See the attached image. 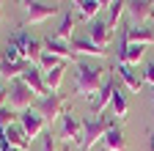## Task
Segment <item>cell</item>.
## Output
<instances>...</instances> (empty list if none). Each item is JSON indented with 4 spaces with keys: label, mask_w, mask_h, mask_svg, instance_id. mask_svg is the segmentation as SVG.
I'll list each match as a JSON object with an SVG mask.
<instances>
[{
    "label": "cell",
    "mask_w": 154,
    "mask_h": 151,
    "mask_svg": "<svg viewBox=\"0 0 154 151\" xmlns=\"http://www.w3.org/2000/svg\"><path fill=\"white\" fill-rule=\"evenodd\" d=\"M102 83H105V69H102V66L77 61V71H74V96L91 99V93L99 91Z\"/></svg>",
    "instance_id": "1"
},
{
    "label": "cell",
    "mask_w": 154,
    "mask_h": 151,
    "mask_svg": "<svg viewBox=\"0 0 154 151\" xmlns=\"http://www.w3.org/2000/svg\"><path fill=\"white\" fill-rule=\"evenodd\" d=\"M143 83L154 88V63H149V66H146V71H143Z\"/></svg>",
    "instance_id": "28"
},
{
    "label": "cell",
    "mask_w": 154,
    "mask_h": 151,
    "mask_svg": "<svg viewBox=\"0 0 154 151\" xmlns=\"http://www.w3.org/2000/svg\"><path fill=\"white\" fill-rule=\"evenodd\" d=\"M66 151H69V148H66Z\"/></svg>",
    "instance_id": "35"
},
{
    "label": "cell",
    "mask_w": 154,
    "mask_h": 151,
    "mask_svg": "<svg viewBox=\"0 0 154 151\" xmlns=\"http://www.w3.org/2000/svg\"><path fill=\"white\" fill-rule=\"evenodd\" d=\"M116 71H119V77L124 80V85L132 91V93H140L143 91V77H138V74H135L132 71V66H127V63H119V66H116Z\"/></svg>",
    "instance_id": "17"
},
{
    "label": "cell",
    "mask_w": 154,
    "mask_h": 151,
    "mask_svg": "<svg viewBox=\"0 0 154 151\" xmlns=\"http://www.w3.org/2000/svg\"><path fill=\"white\" fill-rule=\"evenodd\" d=\"M61 63H66V61H61V58H55V55L44 52V55H42V61H38V69H42V71H50V69L61 66Z\"/></svg>",
    "instance_id": "26"
},
{
    "label": "cell",
    "mask_w": 154,
    "mask_h": 151,
    "mask_svg": "<svg viewBox=\"0 0 154 151\" xmlns=\"http://www.w3.org/2000/svg\"><path fill=\"white\" fill-rule=\"evenodd\" d=\"M3 61H8V63H17V61H22V55H19V50H17L14 44H8V47L3 50Z\"/></svg>",
    "instance_id": "27"
},
{
    "label": "cell",
    "mask_w": 154,
    "mask_h": 151,
    "mask_svg": "<svg viewBox=\"0 0 154 151\" xmlns=\"http://www.w3.org/2000/svg\"><path fill=\"white\" fill-rule=\"evenodd\" d=\"M19 126L25 129V135L30 137V140H36L38 135L44 132V126H47V121L38 116V113L30 107V110H25V113H19Z\"/></svg>",
    "instance_id": "10"
},
{
    "label": "cell",
    "mask_w": 154,
    "mask_h": 151,
    "mask_svg": "<svg viewBox=\"0 0 154 151\" xmlns=\"http://www.w3.org/2000/svg\"><path fill=\"white\" fill-rule=\"evenodd\" d=\"M0 63H3V50H0Z\"/></svg>",
    "instance_id": "34"
},
{
    "label": "cell",
    "mask_w": 154,
    "mask_h": 151,
    "mask_svg": "<svg viewBox=\"0 0 154 151\" xmlns=\"http://www.w3.org/2000/svg\"><path fill=\"white\" fill-rule=\"evenodd\" d=\"M113 93H116V85H113V80H105V83H102V88L96 91V99H91V110H94V116H99V113H102V110L110 104Z\"/></svg>",
    "instance_id": "14"
},
{
    "label": "cell",
    "mask_w": 154,
    "mask_h": 151,
    "mask_svg": "<svg viewBox=\"0 0 154 151\" xmlns=\"http://www.w3.org/2000/svg\"><path fill=\"white\" fill-rule=\"evenodd\" d=\"M33 110H36L44 121H55V118H63L66 113H69V102L61 96V93H50V96L38 99V102L33 104Z\"/></svg>",
    "instance_id": "3"
},
{
    "label": "cell",
    "mask_w": 154,
    "mask_h": 151,
    "mask_svg": "<svg viewBox=\"0 0 154 151\" xmlns=\"http://www.w3.org/2000/svg\"><path fill=\"white\" fill-rule=\"evenodd\" d=\"M83 126H85V135H83V151H91L96 143H99L105 135H107V129L116 126V121L110 118H83Z\"/></svg>",
    "instance_id": "4"
},
{
    "label": "cell",
    "mask_w": 154,
    "mask_h": 151,
    "mask_svg": "<svg viewBox=\"0 0 154 151\" xmlns=\"http://www.w3.org/2000/svg\"><path fill=\"white\" fill-rule=\"evenodd\" d=\"M102 146H105V151H127V137L119 124L107 129V135L102 137Z\"/></svg>",
    "instance_id": "16"
},
{
    "label": "cell",
    "mask_w": 154,
    "mask_h": 151,
    "mask_svg": "<svg viewBox=\"0 0 154 151\" xmlns=\"http://www.w3.org/2000/svg\"><path fill=\"white\" fill-rule=\"evenodd\" d=\"M42 44H44V52L55 55V58H61V61H77V55L72 52V47L66 41H61V39H55V36H47Z\"/></svg>",
    "instance_id": "12"
},
{
    "label": "cell",
    "mask_w": 154,
    "mask_h": 151,
    "mask_svg": "<svg viewBox=\"0 0 154 151\" xmlns=\"http://www.w3.org/2000/svg\"><path fill=\"white\" fill-rule=\"evenodd\" d=\"M96 3H99V8H110V6L116 3V0H96Z\"/></svg>",
    "instance_id": "30"
},
{
    "label": "cell",
    "mask_w": 154,
    "mask_h": 151,
    "mask_svg": "<svg viewBox=\"0 0 154 151\" xmlns=\"http://www.w3.org/2000/svg\"><path fill=\"white\" fill-rule=\"evenodd\" d=\"M42 151H55V135L52 132H44V148Z\"/></svg>",
    "instance_id": "29"
},
{
    "label": "cell",
    "mask_w": 154,
    "mask_h": 151,
    "mask_svg": "<svg viewBox=\"0 0 154 151\" xmlns=\"http://www.w3.org/2000/svg\"><path fill=\"white\" fill-rule=\"evenodd\" d=\"M33 96H36V93H33L22 80H14V83L8 85V107H11L14 113L30 110V107H33Z\"/></svg>",
    "instance_id": "6"
},
{
    "label": "cell",
    "mask_w": 154,
    "mask_h": 151,
    "mask_svg": "<svg viewBox=\"0 0 154 151\" xmlns=\"http://www.w3.org/2000/svg\"><path fill=\"white\" fill-rule=\"evenodd\" d=\"M72 52L74 55H88V58H107V50L96 47L91 39H72Z\"/></svg>",
    "instance_id": "13"
},
{
    "label": "cell",
    "mask_w": 154,
    "mask_h": 151,
    "mask_svg": "<svg viewBox=\"0 0 154 151\" xmlns=\"http://www.w3.org/2000/svg\"><path fill=\"white\" fill-rule=\"evenodd\" d=\"M149 143H151V151H154V132H151V135H149Z\"/></svg>",
    "instance_id": "31"
},
{
    "label": "cell",
    "mask_w": 154,
    "mask_h": 151,
    "mask_svg": "<svg viewBox=\"0 0 154 151\" xmlns=\"http://www.w3.org/2000/svg\"><path fill=\"white\" fill-rule=\"evenodd\" d=\"M127 39L132 44L149 47V44H154V28H149V25H129L127 28Z\"/></svg>",
    "instance_id": "15"
},
{
    "label": "cell",
    "mask_w": 154,
    "mask_h": 151,
    "mask_svg": "<svg viewBox=\"0 0 154 151\" xmlns=\"http://www.w3.org/2000/svg\"><path fill=\"white\" fill-rule=\"evenodd\" d=\"M127 17L129 25H146L154 20V0H127Z\"/></svg>",
    "instance_id": "7"
},
{
    "label": "cell",
    "mask_w": 154,
    "mask_h": 151,
    "mask_svg": "<svg viewBox=\"0 0 154 151\" xmlns=\"http://www.w3.org/2000/svg\"><path fill=\"white\" fill-rule=\"evenodd\" d=\"M19 121V116L11 110V107H0V129H8L11 124H17Z\"/></svg>",
    "instance_id": "25"
},
{
    "label": "cell",
    "mask_w": 154,
    "mask_h": 151,
    "mask_svg": "<svg viewBox=\"0 0 154 151\" xmlns=\"http://www.w3.org/2000/svg\"><path fill=\"white\" fill-rule=\"evenodd\" d=\"M83 135H85L83 118H77L74 113H66V116L61 118V132H58V137H61L66 146H83Z\"/></svg>",
    "instance_id": "5"
},
{
    "label": "cell",
    "mask_w": 154,
    "mask_h": 151,
    "mask_svg": "<svg viewBox=\"0 0 154 151\" xmlns=\"http://www.w3.org/2000/svg\"><path fill=\"white\" fill-rule=\"evenodd\" d=\"M0 22H3V6H0Z\"/></svg>",
    "instance_id": "33"
},
{
    "label": "cell",
    "mask_w": 154,
    "mask_h": 151,
    "mask_svg": "<svg viewBox=\"0 0 154 151\" xmlns=\"http://www.w3.org/2000/svg\"><path fill=\"white\" fill-rule=\"evenodd\" d=\"M30 63H25V61H17V63H8V61H3V63H0V77H3V80H19V77H22V71L28 69Z\"/></svg>",
    "instance_id": "21"
},
{
    "label": "cell",
    "mask_w": 154,
    "mask_h": 151,
    "mask_svg": "<svg viewBox=\"0 0 154 151\" xmlns=\"http://www.w3.org/2000/svg\"><path fill=\"white\" fill-rule=\"evenodd\" d=\"M72 3H74V6H77V8H80V6H83V0H72Z\"/></svg>",
    "instance_id": "32"
},
{
    "label": "cell",
    "mask_w": 154,
    "mask_h": 151,
    "mask_svg": "<svg viewBox=\"0 0 154 151\" xmlns=\"http://www.w3.org/2000/svg\"><path fill=\"white\" fill-rule=\"evenodd\" d=\"M11 44L19 50V55H22L25 63L38 66V61H42V55H44V44L38 41V39H33V36L25 33V30H17V33L11 36Z\"/></svg>",
    "instance_id": "2"
},
{
    "label": "cell",
    "mask_w": 154,
    "mask_h": 151,
    "mask_svg": "<svg viewBox=\"0 0 154 151\" xmlns=\"http://www.w3.org/2000/svg\"><path fill=\"white\" fill-rule=\"evenodd\" d=\"M77 11H80V20H88V22H94L96 11H102V8H99V3H96V0H83V6L77 8Z\"/></svg>",
    "instance_id": "24"
},
{
    "label": "cell",
    "mask_w": 154,
    "mask_h": 151,
    "mask_svg": "<svg viewBox=\"0 0 154 151\" xmlns=\"http://www.w3.org/2000/svg\"><path fill=\"white\" fill-rule=\"evenodd\" d=\"M88 39H91L96 47L107 50V44H110V39H113V28H110L107 22H102V20H94V22L88 25Z\"/></svg>",
    "instance_id": "11"
},
{
    "label": "cell",
    "mask_w": 154,
    "mask_h": 151,
    "mask_svg": "<svg viewBox=\"0 0 154 151\" xmlns=\"http://www.w3.org/2000/svg\"><path fill=\"white\" fill-rule=\"evenodd\" d=\"M58 14V6L55 3H38V0H25V20L30 25H38V22H47L50 17Z\"/></svg>",
    "instance_id": "8"
},
{
    "label": "cell",
    "mask_w": 154,
    "mask_h": 151,
    "mask_svg": "<svg viewBox=\"0 0 154 151\" xmlns=\"http://www.w3.org/2000/svg\"><path fill=\"white\" fill-rule=\"evenodd\" d=\"M110 107H113V113H116V118H119V121H124V118L129 116V104H127V99H124L121 88H116L113 99H110Z\"/></svg>",
    "instance_id": "22"
},
{
    "label": "cell",
    "mask_w": 154,
    "mask_h": 151,
    "mask_svg": "<svg viewBox=\"0 0 154 151\" xmlns=\"http://www.w3.org/2000/svg\"><path fill=\"white\" fill-rule=\"evenodd\" d=\"M19 80H22V83L36 93V96H38V99L50 96V91H47V85H44V71L38 69V66H28V69L22 71V77H19Z\"/></svg>",
    "instance_id": "9"
},
{
    "label": "cell",
    "mask_w": 154,
    "mask_h": 151,
    "mask_svg": "<svg viewBox=\"0 0 154 151\" xmlns=\"http://www.w3.org/2000/svg\"><path fill=\"white\" fill-rule=\"evenodd\" d=\"M6 137H8V143H11L17 151H25V148L30 146V137L25 135V129L19 126V121H17V124H11V126L6 129Z\"/></svg>",
    "instance_id": "18"
},
{
    "label": "cell",
    "mask_w": 154,
    "mask_h": 151,
    "mask_svg": "<svg viewBox=\"0 0 154 151\" xmlns=\"http://www.w3.org/2000/svg\"><path fill=\"white\" fill-rule=\"evenodd\" d=\"M124 14H127V3H124V0H116V3L110 6V17H107V25H110V28H116V25H119V20H121Z\"/></svg>",
    "instance_id": "23"
},
{
    "label": "cell",
    "mask_w": 154,
    "mask_h": 151,
    "mask_svg": "<svg viewBox=\"0 0 154 151\" xmlns=\"http://www.w3.org/2000/svg\"><path fill=\"white\" fill-rule=\"evenodd\" d=\"M55 39L72 44V39H74V11H66V14H63L61 25H58V30H55Z\"/></svg>",
    "instance_id": "20"
},
{
    "label": "cell",
    "mask_w": 154,
    "mask_h": 151,
    "mask_svg": "<svg viewBox=\"0 0 154 151\" xmlns=\"http://www.w3.org/2000/svg\"><path fill=\"white\" fill-rule=\"evenodd\" d=\"M63 74H66V63H61V66H55V69L44 71V85H47V91H50V93H58V91H61Z\"/></svg>",
    "instance_id": "19"
}]
</instances>
